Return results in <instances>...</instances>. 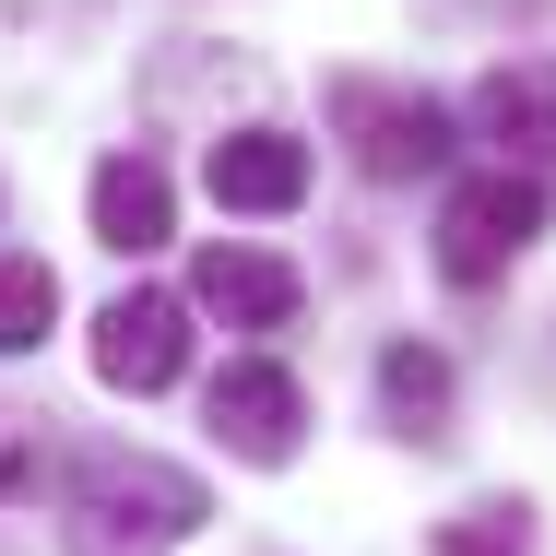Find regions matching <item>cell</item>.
Segmentation results:
<instances>
[{
	"label": "cell",
	"instance_id": "cell-1",
	"mask_svg": "<svg viewBox=\"0 0 556 556\" xmlns=\"http://www.w3.org/2000/svg\"><path fill=\"white\" fill-rule=\"evenodd\" d=\"M202 521H214L202 473H178V462H154V450H84L72 485H60L72 556H178Z\"/></svg>",
	"mask_w": 556,
	"mask_h": 556
},
{
	"label": "cell",
	"instance_id": "cell-2",
	"mask_svg": "<svg viewBox=\"0 0 556 556\" xmlns=\"http://www.w3.org/2000/svg\"><path fill=\"white\" fill-rule=\"evenodd\" d=\"M533 237H545V178H509V166L450 178V202H439V273L450 285H497Z\"/></svg>",
	"mask_w": 556,
	"mask_h": 556
},
{
	"label": "cell",
	"instance_id": "cell-3",
	"mask_svg": "<svg viewBox=\"0 0 556 556\" xmlns=\"http://www.w3.org/2000/svg\"><path fill=\"white\" fill-rule=\"evenodd\" d=\"M332 118H343V142H355L367 178H439L450 166V108L439 96H391V84H355V72H343Z\"/></svg>",
	"mask_w": 556,
	"mask_h": 556
},
{
	"label": "cell",
	"instance_id": "cell-4",
	"mask_svg": "<svg viewBox=\"0 0 556 556\" xmlns=\"http://www.w3.org/2000/svg\"><path fill=\"white\" fill-rule=\"evenodd\" d=\"M202 415H214V439L237 450V462H296V439H308V391L273 367V355H237V367H214V391H202Z\"/></svg>",
	"mask_w": 556,
	"mask_h": 556
},
{
	"label": "cell",
	"instance_id": "cell-5",
	"mask_svg": "<svg viewBox=\"0 0 556 556\" xmlns=\"http://www.w3.org/2000/svg\"><path fill=\"white\" fill-rule=\"evenodd\" d=\"M190 367V296H166V285H130L96 308V379L108 391H166Z\"/></svg>",
	"mask_w": 556,
	"mask_h": 556
},
{
	"label": "cell",
	"instance_id": "cell-6",
	"mask_svg": "<svg viewBox=\"0 0 556 556\" xmlns=\"http://www.w3.org/2000/svg\"><path fill=\"white\" fill-rule=\"evenodd\" d=\"M473 130L497 142L509 178H545L556 166V60H497L473 84Z\"/></svg>",
	"mask_w": 556,
	"mask_h": 556
},
{
	"label": "cell",
	"instance_id": "cell-7",
	"mask_svg": "<svg viewBox=\"0 0 556 556\" xmlns=\"http://www.w3.org/2000/svg\"><path fill=\"white\" fill-rule=\"evenodd\" d=\"M190 308H214L225 332H285V320L308 308V285H296L273 249H237V237H214V249L190 261Z\"/></svg>",
	"mask_w": 556,
	"mask_h": 556
},
{
	"label": "cell",
	"instance_id": "cell-8",
	"mask_svg": "<svg viewBox=\"0 0 556 556\" xmlns=\"http://www.w3.org/2000/svg\"><path fill=\"white\" fill-rule=\"evenodd\" d=\"M202 178H214L225 214H296L308 202V142L296 130H225L202 154Z\"/></svg>",
	"mask_w": 556,
	"mask_h": 556
},
{
	"label": "cell",
	"instance_id": "cell-9",
	"mask_svg": "<svg viewBox=\"0 0 556 556\" xmlns=\"http://www.w3.org/2000/svg\"><path fill=\"white\" fill-rule=\"evenodd\" d=\"M84 202H96V249H118V261H142V249H166V237H178V190H166V166H154V154H108Z\"/></svg>",
	"mask_w": 556,
	"mask_h": 556
},
{
	"label": "cell",
	"instance_id": "cell-10",
	"mask_svg": "<svg viewBox=\"0 0 556 556\" xmlns=\"http://www.w3.org/2000/svg\"><path fill=\"white\" fill-rule=\"evenodd\" d=\"M379 403L403 439H450V355L439 343H391L379 355Z\"/></svg>",
	"mask_w": 556,
	"mask_h": 556
},
{
	"label": "cell",
	"instance_id": "cell-11",
	"mask_svg": "<svg viewBox=\"0 0 556 556\" xmlns=\"http://www.w3.org/2000/svg\"><path fill=\"white\" fill-rule=\"evenodd\" d=\"M60 320V285H48V261H0V355H36Z\"/></svg>",
	"mask_w": 556,
	"mask_h": 556
},
{
	"label": "cell",
	"instance_id": "cell-12",
	"mask_svg": "<svg viewBox=\"0 0 556 556\" xmlns=\"http://www.w3.org/2000/svg\"><path fill=\"white\" fill-rule=\"evenodd\" d=\"M439 556H533V509L521 497H485V509L439 521Z\"/></svg>",
	"mask_w": 556,
	"mask_h": 556
},
{
	"label": "cell",
	"instance_id": "cell-13",
	"mask_svg": "<svg viewBox=\"0 0 556 556\" xmlns=\"http://www.w3.org/2000/svg\"><path fill=\"white\" fill-rule=\"evenodd\" d=\"M48 485V450L24 439V415H0V497H36Z\"/></svg>",
	"mask_w": 556,
	"mask_h": 556
}]
</instances>
